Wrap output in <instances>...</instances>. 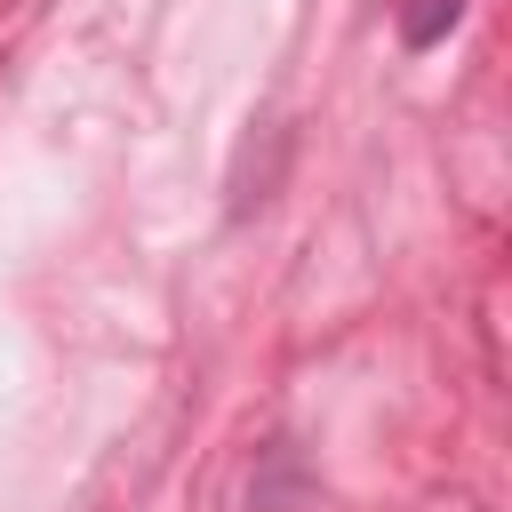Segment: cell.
Segmentation results:
<instances>
[{"label":"cell","instance_id":"obj_1","mask_svg":"<svg viewBox=\"0 0 512 512\" xmlns=\"http://www.w3.org/2000/svg\"><path fill=\"white\" fill-rule=\"evenodd\" d=\"M464 8L472 0H392V24H400V48L408 56H432L456 24H464Z\"/></svg>","mask_w":512,"mask_h":512}]
</instances>
